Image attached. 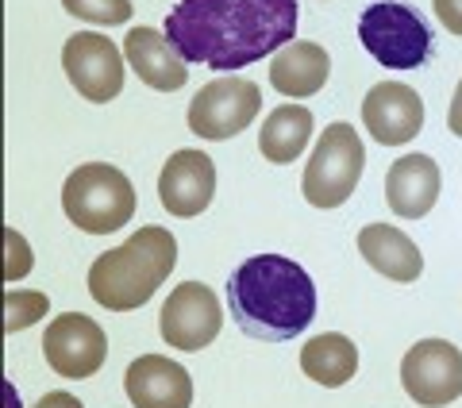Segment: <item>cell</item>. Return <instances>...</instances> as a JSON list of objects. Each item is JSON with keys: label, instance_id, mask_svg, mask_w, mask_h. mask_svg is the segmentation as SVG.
I'll return each instance as SVG.
<instances>
[{"label": "cell", "instance_id": "cell-3", "mask_svg": "<svg viewBox=\"0 0 462 408\" xmlns=\"http://www.w3.org/2000/svg\"><path fill=\"white\" fill-rule=\"evenodd\" d=\"M173 262H178V239L166 227L147 224L89 266V297L108 312H135L162 289Z\"/></svg>", "mask_w": 462, "mask_h": 408}, {"label": "cell", "instance_id": "cell-14", "mask_svg": "<svg viewBox=\"0 0 462 408\" xmlns=\"http://www.w3.org/2000/svg\"><path fill=\"white\" fill-rule=\"evenodd\" d=\"M127 401L135 408H189L193 404V377L181 362L162 355H139L124 374Z\"/></svg>", "mask_w": 462, "mask_h": 408}, {"label": "cell", "instance_id": "cell-23", "mask_svg": "<svg viewBox=\"0 0 462 408\" xmlns=\"http://www.w3.org/2000/svg\"><path fill=\"white\" fill-rule=\"evenodd\" d=\"M5 243H8V262H5V278H8V282H16V278H23V274L35 266V255H32V246L23 243V236H20L16 227H8V231H5Z\"/></svg>", "mask_w": 462, "mask_h": 408}, {"label": "cell", "instance_id": "cell-22", "mask_svg": "<svg viewBox=\"0 0 462 408\" xmlns=\"http://www.w3.org/2000/svg\"><path fill=\"white\" fill-rule=\"evenodd\" d=\"M62 8L81 23L93 27H120L135 16L132 0H62Z\"/></svg>", "mask_w": 462, "mask_h": 408}, {"label": "cell", "instance_id": "cell-5", "mask_svg": "<svg viewBox=\"0 0 462 408\" xmlns=\"http://www.w3.org/2000/svg\"><path fill=\"white\" fill-rule=\"evenodd\" d=\"M366 166V147L351 124H328L300 173V193L312 209H339L351 200Z\"/></svg>", "mask_w": 462, "mask_h": 408}, {"label": "cell", "instance_id": "cell-21", "mask_svg": "<svg viewBox=\"0 0 462 408\" xmlns=\"http://www.w3.org/2000/svg\"><path fill=\"white\" fill-rule=\"evenodd\" d=\"M51 312V297L47 293H27V289H8L5 293V331H23V328H32L39 324L42 316Z\"/></svg>", "mask_w": 462, "mask_h": 408}, {"label": "cell", "instance_id": "cell-15", "mask_svg": "<svg viewBox=\"0 0 462 408\" xmlns=\"http://www.w3.org/2000/svg\"><path fill=\"white\" fill-rule=\"evenodd\" d=\"M439 185H443L439 166L431 162L428 154L412 151V154H404L389 166L385 204L401 216V220H424V216L431 212V204L439 200Z\"/></svg>", "mask_w": 462, "mask_h": 408}, {"label": "cell", "instance_id": "cell-16", "mask_svg": "<svg viewBox=\"0 0 462 408\" xmlns=\"http://www.w3.org/2000/svg\"><path fill=\"white\" fill-rule=\"evenodd\" d=\"M124 58L132 62L135 78L154 93H173L189 81V62L170 47L166 32H154V27H132L124 39Z\"/></svg>", "mask_w": 462, "mask_h": 408}, {"label": "cell", "instance_id": "cell-17", "mask_svg": "<svg viewBox=\"0 0 462 408\" xmlns=\"http://www.w3.org/2000/svg\"><path fill=\"white\" fill-rule=\"evenodd\" d=\"M358 255L389 282L409 285L424 274V255L401 227L393 224H366L358 231Z\"/></svg>", "mask_w": 462, "mask_h": 408}, {"label": "cell", "instance_id": "cell-4", "mask_svg": "<svg viewBox=\"0 0 462 408\" xmlns=\"http://www.w3.org/2000/svg\"><path fill=\"white\" fill-rule=\"evenodd\" d=\"M62 212L85 236H112L135 216V185L112 162H85L62 185Z\"/></svg>", "mask_w": 462, "mask_h": 408}, {"label": "cell", "instance_id": "cell-11", "mask_svg": "<svg viewBox=\"0 0 462 408\" xmlns=\"http://www.w3.org/2000/svg\"><path fill=\"white\" fill-rule=\"evenodd\" d=\"M224 328L220 301L205 282H181L162 304L158 331L173 351H205Z\"/></svg>", "mask_w": 462, "mask_h": 408}, {"label": "cell", "instance_id": "cell-19", "mask_svg": "<svg viewBox=\"0 0 462 408\" xmlns=\"http://www.w3.org/2000/svg\"><path fill=\"white\" fill-rule=\"evenodd\" d=\"M312 139V112L305 105H278L258 131V151L273 166H289L305 154Z\"/></svg>", "mask_w": 462, "mask_h": 408}, {"label": "cell", "instance_id": "cell-13", "mask_svg": "<svg viewBox=\"0 0 462 408\" xmlns=\"http://www.w3.org/2000/svg\"><path fill=\"white\" fill-rule=\"evenodd\" d=\"M216 197V166L205 151H173L158 173V200L170 216L193 220Z\"/></svg>", "mask_w": 462, "mask_h": 408}, {"label": "cell", "instance_id": "cell-20", "mask_svg": "<svg viewBox=\"0 0 462 408\" xmlns=\"http://www.w3.org/2000/svg\"><path fill=\"white\" fill-rule=\"evenodd\" d=\"M300 370L309 382L324 385V389H339L358 374V347L339 331H324L312 335L300 351Z\"/></svg>", "mask_w": 462, "mask_h": 408}, {"label": "cell", "instance_id": "cell-24", "mask_svg": "<svg viewBox=\"0 0 462 408\" xmlns=\"http://www.w3.org/2000/svg\"><path fill=\"white\" fill-rule=\"evenodd\" d=\"M436 16L451 35H462V0H436Z\"/></svg>", "mask_w": 462, "mask_h": 408}, {"label": "cell", "instance_id": "cell-2", "mask_svg": "<svg viewBox=\"0 0 462 408\" xmlns=\"http://www.w3.org/2000/svg\"><path fill=\"white\" fill-rule=\"evenodd\" d=\"M227 309L243 335L289 343L316 320V285L300 262L285 255H254L231 270Z\"/></svg>", "mask_w": 462, "mask_h": 408}, {"label": "cell", "instance_id": "cell-26", "mask_svg": "<svg viewBox=\"0 0 462 408\" xmlns=\"http://www.w3.org/2000/svg\"><path fill=\"white\" fill-rule=\"evenodd\" d=\"M447 127H451V135L462 139V81H458V89L451 97V108H447Z\"/></svg>", "mask_w": 462, "mask_h": 408}, {"label": "cell", "instance_id": "cell-6", "mask_svg": "<svg viewBox=\"0 0 462 408\" xmlns=\"http://www.w3.org/2000/svg\"><path fill=\"white\" fill-rule=\"evenodd\" d=\"M358 39L385 70H416L431 54V27L412 5L378 0L358 20Z\"/></svg>", "mask_w": 462, "mask_h": 408}, {"label": "cell", "instance_id": "cell-7", "mask_svg": "<svg viewBox=\"0 0 462 408\" xmlns=\"http://www.w3.org/2000/svg\"><path fill=\"white\" fill-rule=\"evenodd\" d=\"M258 112H263V89L254 81H243V78L208 81L189 100V131L208 143L236 139L239 131H247L254 124Z\"/></svg>", "mask_w": 462, "mask_h": 408}, {"label": "cell", "instance_id": "cell-9", "mask_svg": "<svg viewBox=\"0 0 462 408\" xmlns=\"http://www.w3.org/2000/svg\"><path fill=\"white\" fill-rule=\"evenodd\" d=\"M62 70L69 85L93 105H108L124 93V47H116L108 35H69L62 47Z\"/></svg>", "mask_w": 462, "mask_h": 408}, {"label": "cell", "instance_id": "cell-8", "mask_svg": "<svg viewBox=\"0 0 462 408\" xmlns=\"http://www.w3.org/2000/svg\"><path fill=\"white\" fill-rule=\"evenodd\" d=\"M401 385L424 408H447L462 397V351L447 339H420L401 358Z\"/></svg>", "mask_w": 462, "mask_h": 408}, {"label": "cell", "instance_id": "cell-18", "mask_svg": "<svg viewBox=\"0 0 462 408\" xmlns=\"http://www.w3.org/2000/svg\"><path fill=\"white\" fill-rule=\"evenodd\" d=\"M331 74V58L320 42L293 39L289 47H282L270 62V85L293 100H305L312 93L324 89V81Z\"/></svg>", "mask_w": 462, "mask_h": 408}, {"label": "cell", "instance_id": "cell-12", "mask_svg": "<svg viewBox=\"0 0 462 408\" xmlns=\"http://www.w3.org/2000/svg\"><path fill=\"white\" fill-rule=\"evenodd\" d=\"M363 124L378 147H401L412 143L424 127V100L412 85L378 81L363 97Z\"/></svg>", "mask_w": 462, "mask_h": 408}, {"label": "cell", "instance_id": "cell-25", "mask_svg": "<svg viewBox=\"0 0 462 408\" xmlns=\"http://www.w3.org/2000/svg\"><path fill=\"white\" fill-rule=\"evenodd\" d=\"M32 408H85L74 393H47V397H39Z\"/></svg>", "mask_w": 462, "mask_h": 408}, {"label": "cell", "instance_id": "cell-1", "mask_svg": "<svg viewBox=\"0 0 462 408\" xmlns=\"http://www.w3.org/2000/svg\"><path fill=\"white\" fill-rule=\"evenodd\" d=\"M162 32L185 62L236 74L297 39V0H178Z\"/></svg>", "mask_w": 462, "mask_h": 408}, {"label": "cell", "instance_id": "cell-10", "mask_svg": "<svg viewBox=\"0 0 462 408\" xmlns=\"http://www.w3.org/2000/svg\"><path fill=\"white\" fill-rule=\"evenodd\" d=\"M42 355H47L51 370L69 377V382H85L93 377L108 358V335L85 312H62L54 324L42 331Z\"/></svg>", "mask_w": 462, "mask_h": 408}]
</instances>
